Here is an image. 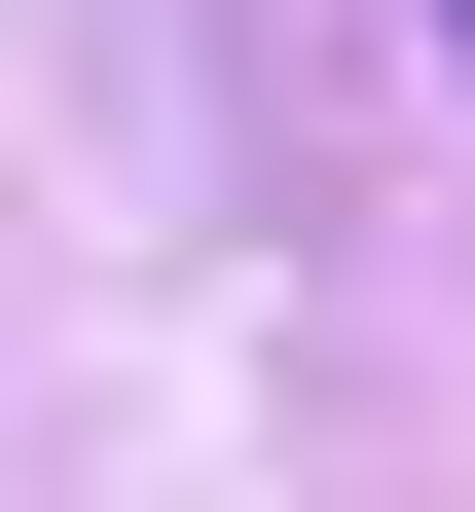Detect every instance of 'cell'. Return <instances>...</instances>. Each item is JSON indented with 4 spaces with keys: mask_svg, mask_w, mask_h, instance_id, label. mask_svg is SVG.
<instances>
[{
    "mask_svg": "<svg viewBox=\"0 0 475 512\" xmlns=\"http://www.w3.org/2000/svg\"><path fill=\"white\" fill-rule=\"evenodd\" d=\"M439 37H475V0H439Z\"/></svg>",
    "mask_w": 475,
    "mask_h": 512,
    "instance_id": "1",
    "label": "cell"
}]
</instances>
